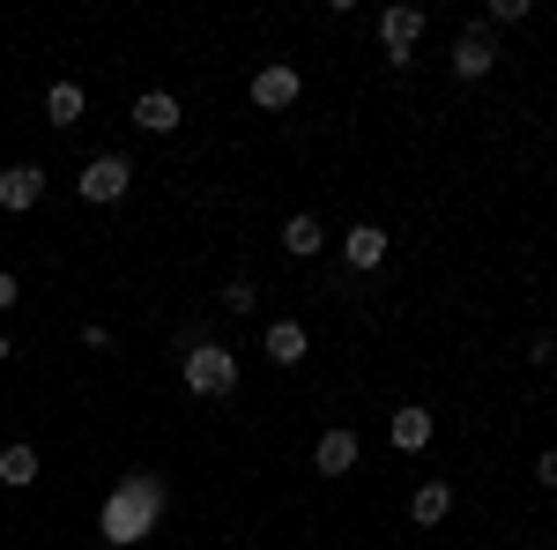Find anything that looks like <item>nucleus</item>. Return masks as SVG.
<instances>
[{"instance_id":"f257e3e1","label":"nucleus","mask_w":557,"mask_h":550,"mask_svg":"<svg viewBox=\"0 0 557 550\" xmlns=\"http://www.w3.org/2000/svg\"><path fill=\"white\" fill-rule=\"evenodd\" d=\"M157 513H164V484L141 468V476H127V484L104 499V543H134V536L157 521Z\"/></svg>"},{"instance_id":"f03ea898","label":"nucleus","mask_w":557,"mask_h":550,"mask_svg":"<svg viewBox=\"0 0 557 550\" xmlns=\"http://www.w3.org/2000/svg\"><path fill=\"white\" fill-rule=\"evenodd\" d=\"M186 387H194L201 402H223V394L238 387V357H231L223 342H194V350H186Z\"/></svg>"},{"instance_id":"7ed1b4c3","label":"nucleus","mask_w":557,"mask_h":550,"mask_svg":"<svg viewBox=\"0 0 557 550\" xmlns=\"http://www.w3.org/2000/svg\"><path fill=\"white\" fill-rule=\"evenodd\" d=\"M380 38H386V68H409L417 60V38H424V8L417 0H394L380 15Z\"/></svg>"},{"instance_id":"20e7f679","label":"nucleus","mask_w":557,"mask_h":550,"mask_svg":"<svg viewBox=\"0 0 557 550\" xmlns=\"http://www.w3.org/2000/svg\"><path fill=\"white\" fill-rule=\"evenodd\" d=\"M75 186H83V201H120V194L134 186V164L127 157H89Z\"/></svg>"},{"instance_id":"39448f33","label":"nucleus","mask_w":557,"mask_h":550,"mask_svg":"<svg viewBox=\"0 0 557 550\" xmlns=\"http://www.w3.org/2000/svg\"><path fill=\"white\" fill-rule=\"evenodd\" d=\"M491 68H498V45H491L483 23H469V30L454 38V75H461V83H483Z\"/></svg>"},{"instance_id":"423d86ee","label":"nucleus","mask_w":557,"mask_h":550,"mask_svg":"<svg viewBox=\"0 0 557 550\" xmlns=\"http://www.w3.org/2000/svg\"><path fill=\"white\" fill-rule=\"evenodd\" d=\"M298 68H283V60H275V68H260L253 75V105L260 112H290V105H298Z\"/></svg>"},{"instance_id":"0eeeda50","label":"nucleus","mask_w":557,"mask_h":550,"mask_svg":"<svg viewBox=\"0 0 557 550\" xmlns=\"http://www.w3.org/2000/svg\"><path fill=\"white\" fill-rule=\"evenodd\" d=\"M45 201V171L38 164H8L0 171V209H38Z\"/></svg>"},{"instance_id":"6e6552de","label":"nucleus","mask_w":557,"mask_h":550,"mask_svg":"<svg viewBox=\"0 0 557 550\" xmlns=\"http://www.w3.org/2000/svg\"><path fill=\"white\" fill-rule=\"evenodd\" d=\"M134 127L141 134H178V97L172 89H141V97H134Z\"/></svg>"},{"instance_id":"1a4fd4ad","label":"nucleus","mask_w":557,"mask_h":550,"mask_svg":"<svg viewBox=\"0 0 557 550\" xmlns=\"http://www.w3.org/2000/svg\"><path fill=\"white\" fill-rule=\"evenodd\" d=\"M312 468H320V476H349V468H357V431H320Z\"/></svg>"},{"instance_id":"9d476101","label":"nucleus","mask_w":557,"mask_h":550,"mask_svg":"<svg viewBox=\"0 0 557 550\" xmlns=\"http://www.w3.org/2000/svg\"><path fill=\"white\" fill-rule=\"evenodd\" d=\"M260 350H268L275 365H305V350H312V342H305V328H298V320H268Z\"/></svg>"},{"instance_id":"9b49d317","label":"nucleus","mask_w":557,"mask_h":550,"mask_svg":"<svg viewBox=\"0 0 557 550\" xmlns=\"http://www.w3.org/2000/svg\"><path fill=\"white\" fill-rule=\"evenodd\" d=\"M386 439H394L401 454H417V447H431V410H417V402H409V410H394V424H386Z\"/></svg>"},{"instance_id":"f8f14e48","label":"nucleus","mask_w":557,"mask_h":550,"mask_svg":"<svg viewBox=\"0 0 557 550\" xmlns=\"http://www.w3.org/2000/svg\"><path fill=\"white\" fill-rule=\"evenodd\" d=\"M83 83H52L45 89V120H52V127H83Z\"/></svg>"},{"instance_id":"ddd939ff","label":"nucleus","mask_w":557,"mask_h":550,"mask_svg":"<svg viewBox=\"0 0 557 550\" xmlns=\"http://www.w3.org/2000/svg\"><path fill=\"white\" fill-rule=\"evenodd\" d=\"M343 260H349V268H380V260H386V231H380V223H357V231L343 239Z\"/></svg>"},{"instance_id":"4468645a","label":"nucleus","mask_w":557,"mask_h":550,"mask_svg":"<svg viewBox=\"0 0 557 550\" xmlns=\"http://www.w3.org/2000/svg\"><path fill=\"white\" fill-rule=\"evenodd\" d=\"M446 513H454V491H446V484H417V499H409V521H417V528H438Z\"/></svg>"},{"instance_id":"2eb2a0df","label":"nucleus","mask_w":557,"mask_h":550,"mask_svg":"<svg viewBox=\"0 0 557 550\" xmlns=\"http://www.w3.org/2000/svg\"><path fill=\"white\" fill-rule=\"evenodd\" d=\"M0 484L8 491H30L38 484V447H0Z\"/></svg>"},{"instance_id":"dca6fc26","label":"nucleus","mask_w":557,"mask_h":550,"mask_svg":"<svg viewBox=\"0 0 557 550\" xmlns=\"http://www.w3.org/2000/svg\"><path fill=\"white\" fill-rule=\"evenodd\" d=\"M283 246H290V254H298V260H312V254H320V246H327V231H320L312 216H290V223H283Z\"/></svg>"},{"instance_id":"f3484780","label":"nucleus","mask_w":557,"mask_h":550,"mask_svg":"<svg viewBox=\"0 0 557 550\" xmlns=\"http://www.w3.org/2000/svg\"><path fill=\"white\" fill-rule=\"evenodd\" d=\"M253 283H246V276H238V283H223V313H253Z\"/></svg>"},{"instance_id":"a211bd4d","label":"nucleus","mask_w":557,"mask_h":550,"mask_svg":"<svg viewBox=\"0 0 557 550\" xmlns=\"http://www.w3.org/2000/svg\"><path fill=\"white\" fill-rule=\"evenodd\" d=\"M535 484H543V491H557V447L543 454V462H535Z\"/></svg>"},{"instance_id":"6ab92c4d","label":"nucleus","mask_w":557,"mask_h":550,"mask_svg":"<svg viewBox=\"0 0 557 550\" xmlns=\"http://www.w3.org/2000/svg\"><path fill=\"white\" fill-rule=\"evenodd\" d=\"M15 297H23V291H15V276H8V268H0V313H8V305H15Z\"/></svg>"},{"instance_id":"aec40b11","label":"nucleus","mask_w":557,"mask_h":550,"mask_svg":"<svg viewBox=\"0 0 557 550\" xmlns=\"http://www.w3.org/2000/svg\"><path fill=\"white\" fill-rule=\"evenodd\" d=\"M8 357H15V350H8V335H0V365H8Z\"/></svg>"}]
</instances>
